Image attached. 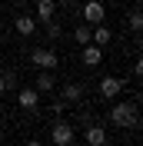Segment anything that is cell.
I'll return each mask as SVG.
<instances>
[{
  "label": "cell",
  "mask_w": 143,
  "mask_h": 146,
  "mask_svg": "<svg viewBox=\"0 0 143 146\" xmlns=\"http://www.w3.org/2000/svg\"><path fill=\"white\" fill-rule=\"evenodd\" d=\"M136 110H140V103H136V100H130V103H113L110 113H107V119L113 123L116 129H133L136 123H140Z\"/></svg>",
  "instance_id": "6da1fadb"
},
{
  "label": "cell",
  "mask_w": 143,
  "mask_h": 146,
  "mask_svg": "<svg viewBox=\"0 0 143 146\" xmlns=\"http://www.w3.org/2000/svg\"><path fill=\"white\" fill-rule=\"evenodd\" d=\"M80 13H83V23H90V27H97V23H103V17H107V3L103 0H87V3H80Z\"/></svg>",
  "instance_id": "7a4b0ae2"
},
{
  "label": "cell",
  "mask_w": 143,
  "mask_h": 146,
  "mask_svg": "<svg viewBox=\"0 0 143 146\" xmlns=\"http://www.w3.org/2000/svg\"><path fill=\"white\" fill-rule=\"evenodd\" d=\"M120 93H123V80L120 76H103L97 83V96H103V100H116Z\"/></svg>",
  "instance_id": "3957f363"
},
{
  "label": "cell",
  "mask_w": 143,
  "mask_h": 146,
  "mask_svg": "<svg viewBox=\"0 0 143 146\" xmlns=\"http://www.w3.org/2000/svg\"><path fill=\"white\" fill-rule=\"evenodd\" d=\"M70 139H77L73 126L67 123V119H57V123H53V129H50V143H53V146H67Z\"/></svg>",
  "instance_id": "277c9868"
},
{
  "label": "cell",
  "mask_w": 143,
  "mask_h": 146,
  "mask_svg": "<svg viewBox=\"0 0 143 146\" xmlns=\"http://www.w3.org/2000/svg\"><path fill=\"white\" fill-rule=\"evenodd\" d=\"M17 106L23 110V113H37V106H40V93H37V86H23V90H17Z\"/></svg>",
  "instance_id": "5b68a950"
},
{
  "label": "cell",
  "mask_w": 143,
  "mask_h": 146,
  "mask_svg": "<svg viewBox=\"0 0 143 146\" xmlns=\"http://www.w3.org/2000/svg\"><path fill=\"white\" fill-rule=\"evenodd\" d=\"M30 63H33L37 70H57V63H60V60H57V53H53V50H43V46H37L33 53H30Z\"/></svg>",
  "instance_id": "8992f818"
},
{
  "label": "cell",
  "mask_w": 143,
  "mask_h": 146,
  "mask_svg": "<svg viewBox=\"0 0 143 146\" xmlns=\"http://www.w3.org/2000/svg\"><path fill=\"white\" fill-rule=\"evenodd\" d=\"M83 143H87V146H107V129L100 126V123L83 126Z\"/></svg>",
  "instance_id": "52a82bcc"
},
{
  "label": "cell",
  "mask_w": 143,
  "mask_h": 146,
  "mask_svg": "<svg viewBox=\"0 0 143 146\" xmlns=\"http://www.w3.org/2000/svg\"><path fill=\"white\" fill-rule=\"evenodd\" d=\"M53 13H57V0H37V13H33V20H37V23H47V20H53Z\"/></svg>",
  "instance_id": "ba28073f"
},
{
  "label": "cell",
  "mask_w": 143,
  "mask_h": 146,
  "mask_svg": "<svg viewBox=\"0 0 143 146\" xmlns=\"http://www.w3.org/2000/svg\"><path fill=\"white\" fill-rule=\"evenodd\" d=\"M110 40H113V30H110L107 23H97V27H90V43H97V46H107Z\"/></svg>",
  "instance_id": "9c48e42d"
},
{
  "label": "cell",
  "mask_w": 143,
  "mask_h": 146,
  "mask_svg": "<svg viewBox=\"0 0 143 146\" xmlns=\"http://www.w3.org/2000/svg\"><path fill=\"white\" fill-rule=\"evenodd\" d=\"M80 60L87 66H97V63H103V46H97V43H87L83 46V53H80Z\"/></svg>",
  "instance_id": "30bf717a"
},
{
  "label": "cell",
  "mask_w": 143,
  "mask_h": 146,
  "mask_svg": "<svg viewBox=\"0 0 143 146\" xmlns=\"http://www.w3.org/2000/svg\"><path fill=\"white\" fill-rule=\"evenodd\" d=\"M13 30H17L20 36H33V33H37V20L27 17V13H20V17L13 20Z\"/></svg>",
  "instance_id": "8fae6325"
},
{
  "label": "cell",
  "mask_w": 143,
  "mask_h": 146,
  "mask_svg": "<svg viewBox=\"0 0 143 146\" xmlns=\"http://www.w3.org/2000/svg\"><path fill=\"white\" fill-rule=\"evenodd\" d=\"M37 93H53L57 90V80H53V70H40V76H37Z\"/></svg>",
  "instance_id": "7c38bea8"
},
{
  "label": "cell",
  "mask_w": 143,
  "mask_h": 146,
  "mask_svg": "<svg viewBox=\"0 0 143 146\" xmlns=\"http://www.w3.org/2000/svg\"><path fill=\"white\" fill-rule=\"evenodd\" d=\"M83 93H87V90H83V83H67L60 100H67V103H80V100H83Z\"/></svg>",
  "instance_id": "4fadbf2b"
},
{
  "label": "cell",
  "mask_w": 143,
  "mask_h": 146,
  "mask_svg": "<svg viewBox=\"0 0 143 146\" xmlns=\"http://www.w3.org/2000/svg\"><path fill=\"white\" fill-rule=\"evenodd\" d=\"M73 40H77L80 46H87L90 43V23H80V27L73 30Z\"/></svg>",
  "instance_id": "5bb4252c"
},
{
  "label": "cell",
  "mask_w": 143,
  "mask_h": 146,
  "mask_svg": "<svg viewBox=\"0 0 143 146\" xmlns=\"http://www.w3.org/2000/svg\"><path fill=\"white\" fill-rule=\"evenodd\" d=\"M43 33H47V40H60L63 30H60V23H57V20H47V30H43Z\"/></svg>",
  "instance_id": "9a60e30c"
},
{
  "label": "cell",
  "mask_w": 143,
  "mask_h": 146,
  "mask_svg": "<svg viewBox=\"0 0 143 146\" xmlns=\"http://www.w3.org/2000/svg\"><path fill=\"white\" fill-rule=\"evenodd\" d=\"M130 30H133V33L143 30V13H140V10H130Z\"/></svg>",
  "instance_id": "2e32d148"
},
{
  "label": "cell",
  "mask_w": 143,
  "mask_h": 146,
  "mask_svg": "<svg viewBox=\"0 0 143 146\" xmlns=\"http://www.w3.org/2000/svg\"><path fill=\"white\" fill-rule=\"evenodd\" d=\"M0 76H3V83H7V90H17V73H13V70L0 73Z\"/></svg>",
  "instance_id": "e0dca14e"
},
{
  "label": "cell",
  "mask_w": 143,
  "mask_h": 146,
  "mask_svg": "<svg viewBox=\"0 0 143 146\" xmlns=\"http://www.w3.org/2000/svg\"><path fill=\"white\" fill-rule=\"evenodd\" d=\"M67 106H70V103H67V100H53V106H50V110H53V113H63V110H67Z\"/></svg>",
  "instance_id": "ac0fdd59"
},
{
  "label": "cell",
  "mask_w": 143,
  "mask_h": 146,
  "mask_svg": "<svg viewBox=\"0 0 143 146\" xmlns=\"http://www.w3.org/2000/svg\"><path fill=\"white\" fill-rule=\"evenodd\" d=\"M60 3H67V7H77V3H80V0H60Z\"/></svg>",
  "instance_id": "d6986e66"
},
{
  "label": "cell",
  "mask_w": 143,
  "mask_h": 146,
  "mask_svg": "<svg viewBox=\"0 0 143 146\" xmlns=\"http://www.w3.org/2000/svg\"><path fill=\"white\" fill-rule=\"evenodd\" d=\"M0 93H7V83H3V76H0Z\"/></svg>",
  "instance_id": "ffe728a7"
},
{
  "label": "cell",
  "mask_w": 143,
  "mask_h": 146,
  "mask_svg": "<svg viewBox=\"0 0 143 146\" xmlns=\"http://www.w3.org/2000/svg\"><path fill=\"white\" fill-rule=\"evenodd\" d=\"M27 146H43V143H40V139H30V143H27Z\"/></svg>",
  "instance_id": "44dd1931"
},
{
  "label": "cell",
  "mask_w": 143,
  "mask_h": 146,
  "mask_svg": "<svg viewBox=\"0 0 143 146\" xmlns=\"http://www.w3.org/2000/svg\"><path fill=\"white\" fill-rule=\"evenodd\" d=\"M67 146H83V143H77V139H70V143H67Z\"/></svg>",
  "instance_id": "7402d4cb"
}]
</instances>
